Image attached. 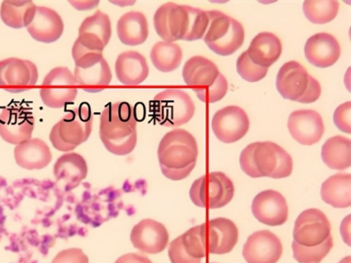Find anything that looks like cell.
Listing matches in <instances>:
<instances>
[{
    "label": "cell",
    "instance_id": "6da1fadb",
    "mask_svg": "<svg viewBox=\"0 0 351 263\" xmlns=\"http://www.w3.org/2000/svg\"><path fill=\"white\" fill-rule=\"evenodd\" d=\"M208 21L207 10L173 2L162 4L154 15V26L157 34L168 42L202 38Z\"/></svg>",
    "mask_w": 351,
    "mask_h": 263
},
{
    "label": "cell",
    "instance_id": "7a4b0ae2",
    "mask_svg": "<svg viewBox=\"0 0 351 263\" xmlns=\"http://www.w3.org/2000/svg\"><path fill=\"white\" fill-rule=\"evenodd\" d=\"M136 119L132 105L126 101L108 103L100 116L99 137L112 154L125 155L137 142Z\"/></svg>",
    "mask_w": 351,
    "mask_h": 263
},
{
    "label": "cell",
    "instance_id": "3957f363",
    "mask_svg": "<svg viewBox=\"0 0 351 263\" xmlns=\"http://www.w3.org/2000/svg\"><path fill=\"white\" fill-rule=\"evenodd\" d=\"M158 159L162 173L173 181L187 177L194 168L198 148L195 137L184 129H174L160 140Z\"/></svg>",
    "mask_w": 351,
    "mask_h": 263
},
{
    "label": "cell",
    "instance_id": "277c9868",
    "mask_svg": "<svg viewBox=\"0 0 351 263\" xmlns=\"http://www.w3.org/2000/svg\"><path fill=\"white\" fill-rule=\"evenodd\" d=\"M241 169L250 177L274 179L289 176L293 169L290 155L281 147L270 141L248 145L240 155Z\"/></svg>",
    "mask_w": 351,
    "mask_h": 263
},
{
    "label": "cell",
    "instance_id": "5b68a950",
    "mask_svg": "<svg viewBox=\"0 0 351 263\" xmlns=\"http://www.w3.org/2000/svg\"><path fill=\"white\" fill-rule=\"evenodd\" d=\"M185 84L204 103L221 100L228 90V82L216 64L201 55L189 58L182 68Z\"/></svg>",
    "mask_w": 351,
    "mask_h": 263
},
{
    "label": "cell",
    "instance_id": "8992f818",
    "mask_svg": "<svg viewBox=\"0 0 351 263\" xmlns=\"http://www.w3.org/2000/svg\"><path fill=\"white\" fill-rule=\"evenodd\" d=\"M93 125V114L88 103L70 110L55 124L49 134L53 147L58 151L73 150L87 140Z\"/></svg>",
    "mask_w": 351,
    "mask_h": 263
},
{
    "label": "cell",
    "instance_id": "52a82bcc",
    "mask_svg": "<svg viewBox=\"0 0 351 263\" xmlns=\"http://www.w3.org/2000/svg\"><path fill=\"white\" fill-rule=\"evenodd\" d=\"M276 85L284 99L302 103L315 102L321 95L319 82L309 75L301 64L294 60L281 66L276 76Z\"/></svg>",
    "mask_w": 351,
    "mask_h": 263
},
{
    "label": "cell",
    "instance_id": "ba28073f",
    "mask_svg": "<svg viewBox=\"0 0 351 263\" xmlns=\"http://www.w3.org/2000/svg\"><path fill=\"white\" fill-rule=\"evenodd\" d=\"M208 25L204 40L215 53L226 56L234 53L243 43V25L219 10H207Z\"/></svg>",
    "mask_w": 351,
    "mask_h": 263
},
{
    "label": "cell",
    "instance_id": "9c48e42d",
    "mask_svg": "<svg viewBox=\"0 0 351 263\" xmlns=\"http://www.w3.org/2000/svg\"><path fill=\"white\" fill-rule=\"evenodd\" d=\"M149 109L159 124L174 127L182 125L191 119L195 113V104L185 91L169 88L154 97Z\"/></svg>",
    "mask_w": 351,
    "mask_h": 263
},
{
    "label": "cell",
    "instance_id": "30bf717a",
    "mask_svg": "<svg viewBox=\"0 0 351 263\" xmlns=\"http://www.w3.org/2000/svg\"><path fill=\"white\" fill-rule=\"evenodd\" d=\"M234 188L232 180L222 172H212L195 179L192 184L189 197L200 208H220L232 199Z\"/></svg>",
    "mask_w": 351,
    "mask_h": 263
},
{
    "label": "cell",
    "instance_id": "8fae6325",
    "mask_svg": "<svg viewBox=\"0 0 351 263\" xmlns=\"http://www.w3.org/2000/svg\"><path fill=\"white\" fill-rule=\"evenodd\" d=\"M112 34L111 22L108 14L97 10L81 23L78 36L72 50L74 61L87 53H102Z\"/></svg>",
    "mask_w": 351,
    "mask_h": 263
},
{
    "label": "cell",
    "instance_id": "7c38bea8",
    "mask_svg": "<svg viewBox=\"0 0 351 263\" xmlns=\"http://www.w3.org/2000/svg\"><path fill=\"white\" fill-rule=\"evenodd\" d=\"M77 86L73 74L68 68L56 67L45 77L40 96L45 105L60 108L75 99Z\"/></svg>",
    "mask_w": 351,
    "mask_h": 263
},
{
    "label": "cell",
    "instance_id": "4fadbf2b",
    "mask_svg": "<svg viewBox=\"0 0 351 263\" xmlns=\"http://www.w3.org/2000/svg\"><path fill=\"white\" fill-rule=\"evenodd\" d=\"M74 62L73 76L77 85L84 90L98 92L110 83L111 70L102 53H87Z\"/></svg>",
    "mask_w": 351,
    "mask_h": 263
},
{
    "label": "cell",
    "instance_id": "5bb4252c",
    "mask_svg": "<svg viewBox=\"0 0 351 263\" xmlns=\"http://www.w3.org/2000/svg\"><path fill=\"white\" fill-rule=\"evenodd\" d=\"M38 78L36 66L27 60L9 58L0 61V86L19 93L34 86Z\"/></svg>",
    "mask_w": 351,
    "mask_h": 263
},
{
    "label": "cell",
    "instance_id": "9a60e30c",
    "mask_svg": "<svg viewBox=\"0 0 351 263\" xmlns=\"http://www.w3.org/2000/svg\"><path fill=\"white\" fill-rule=\"evenodd\" d=\"M207 254L205 223L190 228L176 238L168 249L171 263H200Z\"/></svg>",
    "mask_w": 351,
    "mask_h": 263
},
{
    "label": "cell",
    "instance_id": "2e32d148",
    "mask_svg": "<svg viewBox=\"0 0 351 263\" xmlns=\"http://www.w3.org/2000/svg\"><path fill=\"white\" fill-rule=\"evenodd\" d=\"M330 236V225L319 210L310 208L303 211L295 221L293 241L306 247L320 245Z\"/></svg>",
    "mask_w": 351,
    "mask_h": 263
},
{
    "label": "cell",
    "instance_id": "e0dca14e",
    "mask_svg": "<svg viewBox=\"0 0 351 263\" xmlns=\"http://www.w3.org/2000/svg\"><path fill=\"white\" fill-rule=\"evenodd\" d=\"M211 125L215 136L220 141L232 143L240 140L247 134L250 121L247 114L241 108L229 105L215 112Z\"/></svg>",
    "mask_w": 351,
    "mask_h": 263
},
{
    "label": "cell",
    "instance_id": "ac0fdd59",
    "mask_svg": "<svg viewBox=\"0 0 351 263\" xmlns=\"http://www.w3.org/2000/svg\"><path fill=\"white\" fill-rule=\"evenodd\" d=\"M282 253L280 239L269 230H261L247 239L242 254L247 263H276Z\"/></svg>",
    "mask_w": 351,
    "mask_h": 263
},
{
    "label": "cell",
    "instance_id": "d6986e66",
    "mask_svg": "<svg viewBox=\"0 0 351 263\" xmlns=\"http://www.w3.org/2000/svg\"><path fill=\"white\" fill-rule=\"evenodd\" d=\"M169 233L161 223L151 218L143 219L132 229L130 240L142 252L156 254L164 251L169 242Z\"/></svg>",
    "mask_w": 351,
    "mask_h": 263
},
{
    "label": "cell",
    "instance_id": "ffe728a7",
    "mask_svg": "<svg viewBox=\"0 0 351 263\" xmlns=\"http://www.w3.org/2000/svg\"><path fill=\"white\" fill-rule=\"evenodd\" d=\"M252 211L259 222L270 226L281 225L288 217L285 197L274 190H266L256 195L252 203Z\"/></svg>",
    "mask_w": 351,
    "mask_h": 263
},
{
    "label": "cell",
    "instance_id": "44dd1931",
    "mask_svg": "<svg viewBox=\"0 0 351 263\" xmlns=\"http://www.w3.org/2000/svg\"><path fill=\"white\" fill-rule=\"evenodd\" d=\"M34 118L19 108H5L0 113V136L7 142L19 145L31 138Z\"/></svg>",
    "mask_w": 351,
    "mask_h": 263
},
{
    "label": "cell",
    "instance_id": "7402d4cb",
    "mask_svg": "<svg viewBox=\"0 0 351 263\" xmlns=\"http://www.w3.org/2000/svg\"><path fill=\"white\" fill-rule=\"evenodd\" d=\"M287 127L292 137L304 145L317 142L324 132L322 118L313 110L293 112L289 116Z\"/></svg>",
    "mask_w": 351,
    "mask_h": 263
},
{
    "label": "cell",
    "instance_id": "603a6c76",
    "mask_svg": "<svg viewBox=\"0 0 351 263\" xmlns=\"http://www.w3.org/2000/svg\"><path fill=\"white\" fill-rule=\"evenodd\" d=\"M238 229L230 219L217 218L205 223V239L208 253L230 252L238 241Z\"/></svg>",
    "mask_w": 351,
    "mask_h": 263
},
{
    "label": "cell",
    "instance_id": "cb8c5ba5",
    "mask_svg": "<svg viewBox=\"0 0 351 263\" xmlns=\"http://www.w3.org/2000/svg\"><path fill=\"white\" fill-rule=\"evenodd\" d=\"M26 29L34 40L51 43L61 37L64 23L61 16L54 10L36 5L33 17Z\"/></svg>",
    "mask_w": 351,
    "mask_h": 263
},
{
    "label": "cell",
    "instance_id": "d4e9b609",
    "mask_svg": "<svg viewBox=\"0 0 351 263\" xmlns=\"http://www.w3.org/2000/svg\"><path fill=\"white\" fill-rule=\"evenodd\" d=\"M341 48L337 40L328 33H317L311 36L304 45V55L313 65L326 68L339 59Z\"/></svg>",
    "mask_w": 351,
    "mask_h": 263
},
{
    "label": "cell",
    "instance_id": "484cf974",
    "mask_svg": "<svg viewBox=\"0 0 351 263\" xmlns=\"http://www.w3.org/2000/svg\"><path fill=\"white\" fill-rule=\"evenodd\" d=\"M88 173L85 159L79 153H64L56 160L53 166V174L58 181L63 184L69 192L77 187Z\"/></svg>",
    "mask_w": 351,
    "mask_h": 263
},
{
    "label": "cell",
    "instance_id": "4316f807",
    "mask_svg": "<svg viewBox=\"0 0 351 263\" xmlns=\"http://www.w3.org/2000/svg\"><path fill=\"white\" fill-rule=\"evenodd\" d=\"M114 68L118 80L128 86L141 84L149 74L145 58L135 51L120 53L116 60Z\"/></svg>",
    "mask_w": 351,
    "mask_h": 263
},
{
    "label": "cell",
    "instance_id": "83f0119b",
    "mask_svg": "<svg viewBox=\"0 0 351 263\" xmlns=\"http://www.w3.org/2000/svg\"><path fill=\"white\" fill-rule=\"evenodd\" d=\"M16 164L27 170H39L47 166L52 159L49 146L39 138H29L17 145L14 150Z\"/></svg>",
    "mask_w": 351,
    "mask_h": 263
},
{
    "label": "cell",
    "instance_id": "f1b7e54d",
    "mask_svg": "<svg viewBox=\"0 0 351 263\" xmlns=\"http://www.w3.org/2000/svg\"><path fill=\"white\" fill-rule=\"evenodd\" d=\"M246 51L254 64L268 68L280 58L282 44L274 34L261 32L252 39Z\"/></svg>",
    "mask_w": 351,
    "mask_h": 263
},
{
    "label": "cell",
    "instance_id": "f546056e",
    "mask_svg": "<svg viewBox=\"0 0 351 263\" xmlns=\"http://www.w3.org/2000/svg\"><path fill=\"white\" fill-rule=\"evenodd\" d=\"M120 41L129 46L143 44L147 38L149 29L146 16L140 12L130 11L122 15L117 24Z\"/></svg>",
    "mask_w": 351,
    "mask_h": 263
},
{
    "label": "cell",
    "instance_id": "4dcf8cb0",
    "mask_svg": "<svg viewBox=\"0 0 351 263\" xmlns=\"http://www.w3.org/2000/svg\"><path fill=\"white\" fill-rule=\"evenodd\" d=\"M322 200L337 208H345L351 205V175L337 173L328 177L322 185Z\"/></svg>",
    "mask_w": 351,
    "mask_h": 263
},
{
    "label": "cell",
    "instance_id": "1f68e13d",
    "mask_svg": "<svg viewBox=\"0 0 351 263\" xmlns=\"http://www.w3.org/2000/svg\"><path fill=\"white\" fill-rule=\"evenodd\" d=\"M350 147L349 138L340 135L331 137L322 146V160L332 169L344 170L351 164Z\"/></svg>",
    "mask_w": 351,
    "mask_h": 263
},
{
    "label": "cell",
    "instance_id": "d6a6232c",
    "mask_svg": "<svg viewBox=\"0 0 351 263\" xmlns=\"http://www.w3.org/2000/svg\"><path fill=\"white\" fill-rule=\"evenodd\" d=\"M36 8L32 1H3L0 8V16L7 26L21 29L29 25Z\"/></svg>",
    "mask_w": 351,
    "mask_h": 263
},
{
    "label": "cell",
    "instance_id": "836d02e7",
    "mask_svg": "<svg viewBox=\"0 0 351 263\" xmlns=\"http://www.w3.org/2000/svg\"><path fill=\"white\" fill-rule=\"evenodd\" d=\"M150 59L158 71L164 73L171 72L180 65L182 51L176 43L159 41L152 47Z\"/></svg>",
    "mask_w": 351,
    "mask_h": 263
},
{
    "label": "cell",
    "instance_id": "e575fe53",
    "mask_svg": "<svg viewBox=\"0 0 351 263\" xmlns=\"http://www.w3.org/2000/svg\"><path fill=\"white\" fill-rule=\"evenodd\" d=\"M339 3L335 0L304 1L303 12L313 23L324 24L333 20L338 13Z\"/></svg>",
    "mask_w": 351,
    "mask_h": 263
},
{
    "label": "cell",
    "instance_id": "d590c367",
    "mask_svg": "<svg viewBox=\"0 0 351 263\" xmlns=\"http://www.w3.org/2000/svg\"><path fill=\"white\" fill-rule=\"evenodd\" d=\"M332 246L331 236L320 245L313 247L303 246L293 241V258L299 263H319L330 252Z\"/></svg>",
    "mask_w": 351,
    "mask_h": 263
},
{
    "label": "cell",
    "instance_id": "8d00e7d4",
    "mask_svg": "<svg viewBox=\"0 0 351 263\" xmlns=\"http://www.w3.org/2000/svg\"><path fill=\"white\" fill-rule=\"evenodd\" d=\"M236 66L239 75L249 82H256L263 79L268 70V68L254 64L246 51L239 56Z\"/></svg>",
    "mask_w": 351,
    "mask_h": 263
},
{
    "label": "cell",
    "instance_id": "74e56055",
    "mask_svg": "<svg viewBox=\"0 0 351 263\" xmlns=\"http://www.w3.org/2000/svg\"><path fill=\"white\" fill-rule=\"evenodd\" d=\"M51 263H88V258L82 249L70 248L60 251Z\"/></svg>",
    "mask_w": 351,
    "mask_h": 263
},
{
    "label": "cell",
    "instance_id": "f35d334b",
    "mask_svg": "<svg viewBox=\"0 0 351 263\" xmlns=\"http://www.w3.org/2000/svg\"><path fill=\"white\" fill-rule=\"evenodd\" d=\"M350 101L346 102L335 110L333 120L337 127L343 132L350 134Z\"/></svg>",
    "mask_w": 351,
    "mask_h": 263
},
{
    "label": "cell",
    "instance_id": "ab89813d",
    "mask_svg": "<svg viewBox=\"0 0 351 263\" xmlns=\"http://www.w3.org/2000/svg\"><path fill=\"white\" fill-rule=\"evenodd\" d=\"M114 263H152V262L143 255L129 253L120 256Z\"/></svg>",
    "mask_w": 351,
    "mask_h": 263
},
{
    "label": "cell",
    "instance_id": "60d3db41",
    "mask_svg": "<svg viewBox=\"0 0 351 263\" xmlns=\"http://www.w3.org/2000/svg\"><path fill=\"white\" fill-rule=\"evenodd\" d=\"M340 232L343 241L348 245H350V216H346L342 221L340 227Z\"/></svg>",
    "mask_w": 351,
    "mask_h": 263
},
{
    "label": "cell",
    "instance_id": "b9f144b4",
    "mask_svg": "<svg viewBox=\"0 0 351 263\" xmlns=\"http://www.w3.org/2000/svg\"><path fill=\"white\" fill-rule=\"evenodd\" d=\"M73 7L79 10L93 9L97 6L99 1H69Z\"/></svg>",
    "mask_w": 351,
    "mask_h": 263
},
{
    "label": "cell",
    "instance_id": "7bdbcfd3",
    "mask_svg": "<svg viewBox=\"0 0 351 263\" xmlns=\"http://www.w3.org/2000/svg\"><path fill=\"white\" fill-rule=\"evenodd\" d=\"M112 3L123 7V6H128V5H132L133 3H135V1H112Z\"/></svg>",
    "mask_w": 351,
    "mask_h": 263
},
{
    "label": "cell",
    "instance_id": "ee69618b",
    "mask_svg": "<svg viewBox=\"0 0 351 263\" xmlns=\"http://www.w3.org/2000/svg\"><path fill=\"white\" fill-rule=\"evenodd\" d=\"M339 263H351V257L350 255L345 257Z\"/></svg>",
    "mask_w": 351,
    "mask_h": 263
},
{
    "label": "cell",
    "instance_id": "f6af8a7d",
    "mask_svg": "<svg viewBox=\"0 0 351 263\" xmlns=\"http://www.w3.org/2000/svg\"><path fill=\"white\" fill-rule=\"evenodd\" d=\"M210 263H214V262H210Z\"/></svg>",
    "mask_w": 351,
    "mask_h": 263
}]
</instances>
